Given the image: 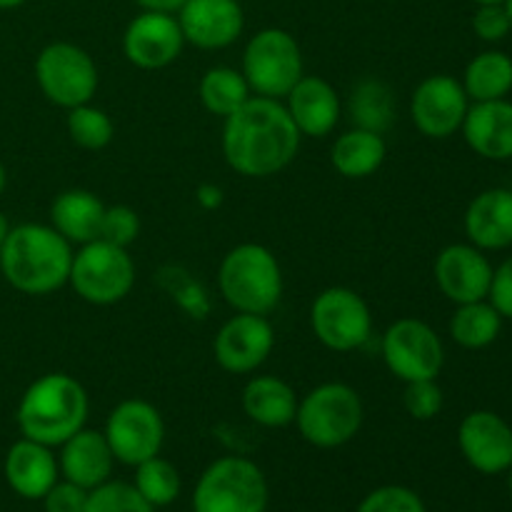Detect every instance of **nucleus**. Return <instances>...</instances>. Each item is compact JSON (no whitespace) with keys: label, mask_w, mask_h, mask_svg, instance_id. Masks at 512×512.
Masks as SVG:
<instances>
[{"label":"nucleus","mask_w":512,"mask_h":512,"mask_svg":"<svg viewBox=\"0 0 512 512\" xmlns=\"http://www.w3.org/2000/svg\"><path fill=\"white\" fill-rule=\"evenodd\" d=\"M283 103L303 138H328L343 115L338 90L320 75H303Z\"/></svg>","instance_id":"19"},{"label":"nucleus","mask_w":512,"mask_h":512,"mask_svg":"<svg viewBox=\"0 0 512 512\" xmlns=\"http://www.w3.org/2000/svg\"><path fill=\"white\" fill-rule=\"evenodd\" d=\"M143 10H158V13H178L188 0H135Z\"/></svg>","instance_id":"41"},{"label":"nucleus","mask_w":512,"mask_h":512,"mask_svg":"<svg viewBox=\"0 0 512 512\" xmlns=\"http://www.w3.org/2000/svg\"><path fill=\"white\" fill-rule=\"evenodd\" d=\"M8 230H10L8 218H5V213H3V210H0V245H3V240H5V235H8Z\"/></svg>","instance_id":"42"},{"label":"nucleus","mask_w":512,"mask_h":512,"mask_svg":"<svg viewBox=\"0 0 512 512\" xmlns=\"http://www.w3.org/2000/svg\"><path fill=\"white\" fill-rule=\"evenodd\" d=\"M458 448L478 473H508L512 468V425L493 410H473L458 425Z\"/></svg>","instance_id":"17"},{"label":"nucleus","mask_w":512,"mask_h":512,"mask_svg":"<svg viewBox=\"0 0 512 512\" xmlns=\"http://www.w3.org/2000/svg\"><path fill=\"white\" fill-rule=\"evenodd\" d=\"M140 235V218L130 205H105L100 220L98 240L113 243L118 248H130Z\"/></svg>","instance_id":"35"},{"label":"nucleus","mask_w":512,"mask_h":512,"mask_svg":"<svg viewBox=\"0 0 512 512\" xmlns=\"http://www.w3.org/2000/svg\"><path fill=\"white\" fill-rule=\"evenodd\" d=\"M505 10H508V18H510V28H512V0H505Z\"/></svg>","instance_id":"46"},{"label":"nucleus","mask_w":512,"mask_h":512,"mask_svg":"<svg viewBox=\"0 0 512 512\" xmlns=\"http://www.w3.org/2000/svg\"><path fill=\"white\" fill-rule=\"evenodd\" d=\"M473 33L478 35L483 43H503V40L512 33L505 3L478 5V10H475L473 15Z\"/></svg>","instance_id":"37"},{"label":"nucleus","mask_w":512,"mask_h":512,"mask_svg":"<svg viewBox=\"0 0 512 512\" xmlns=\"http://www.w3.org/2000/svg\"><path fill=\"white\" fill-rule=\"evenodd\" d=\"M3 473L10 490L25 500H43L60 478L53 448L28 438H20L18 443L10 445L5 453Z\"/></svg>","instance_id":"21"},{"label":"nucleus","mask_w":512,"mask_h":512,"mask_svg":"<svg viewBox=\"0 0 512 512\" xmlns=\"http://www.w3.org/2000/svg\"><path fill=\"white\" fill-rule=\"evenodd\" d=\"M175 18L185 43L200 50L228 48L245 28V13L238 0H188Z\"/></svg>","instance_id":"18"},{"label":"nucleus","mask_w":512,"mask_h":512,"mask_svg":"<svg viewBox=\"0 0 512 512\" xmlns=\"http://www.w3.org/2000/svg\"><path fill=\"white\" fill-rule=\"evenodd\" d=\"M90 400L83 385L68 373H45L20 395L15 423L23 438L60 448L85 428Z\"/></svg>","instance_id":"3"},{"label":"nucleus","mask_w":512,"mask_h":512,"mask_svg":"<svg viewBox=\"0 0 512 512\" xmlns=\"http://www.w3.org/2000/svg\"><path fill=\"white\" fill-rule=\"evenodd\" d=\"M68 285L90 305H115L135 288V260L128 248L105 240L78 245L70 265Z\"/></svg>","instance_id":"7"},{"label":"nucleus","mask_w":512,"mask_h":512,"mask_svg":"<svg viewBox=\"0 0 512 512\" xmlns=\"http://www.w3.org/2000/svg\"><path fill=\"white\" fill-rule=\"evenodd\" d=\"M275 348V330L268 315L235 313L220 325L213 340L215 363L233 375H250L270 358Z\"/></svg>","instance_id":"14"},{"label":"nucleus","mask_w":512,"mask_h":512,"mask_svg":"<svg viewBox=\"0 0 512 512\" xmlns=\"http://www.w3.org/2000/svg\"><path fill=\"white\" fill-rule=\"evenodd\" d=\"M65 130H68L70 140L83 150H103L115 138L113 118L103 108L93 105V100L68 110Z\"/></svg>","instance_id":"31"},{"label":"nucleus","mask_w":512,"mask_h":512,"mask_svg":"<svg viewBox=\"0 0 512 512\" xmlns=\"http://www.w3.org/2000/svg\"><path fill=\"white\" fill-rule=\"evenodd\" d=\"M388 158L385 135L365 128H350L330 148V163L343 178L365 180L378 173Z\"/></svg>","instance_id":"26"},{"label":"nucleus","mask_w":512,"mask_h":512,"mask_svg":"<svg viewBox=\"0 0 512 512\" xmlns=\"http://www.w3.org/2000/svg\"><path fill=\"white\" fill-rule=\"evenodd\" d=\"M5 185H8V173H5V165L0 163V195H3Z\"/></svg>","instance_id":"44"},{"label":"nucleus","mask_w":512,"mask_h":512,"mask_svg":"<svg viewBox=\"0 0 512 512\" xmlns=\"http://www.w3.org/2000/svg\"><path fill=\"white\" fill-rule=\"evenodd\" d=\"M475 5H498V3H505V0H473Z\"/></svg>","instance_id":"45"},{"label":"nucleus","mask_w":512,"mask_h":512,"mask_svg":"<svg viewBox=\"0 0 512 512\" xmlns=\"http://www.w3.org/2000/svg\"><path fill=\"white\" fill-rule=\"evenodd\" d=\"M380 353L390 373L403 383L438 378L445 365V345L425 320L400 318L388 325Z\"/></svg>","instance_id":"11"},{"label":"nucleus","mask_w":512,"mask_h":512,"mask_svg":"<svg viewBox=\"0 0 512 512\" xmlns=\"http://www.w3.org/2000/svg\"><path fill=\"white\" fill-rule=\"evenodd\" d=\"M465 143L485 160H512V100H485L470 103L463 120Z\"/></svg>","instance_id":"22"},{"label":"nucleus","mask_w":512,"mask_h":512,"mask_svg":"<svg viewBox=\"0 0 512 512\" xmlns=\"http://www.w3.org/2000/svg\"><path fill=\"white\" fill-rule=\"evenodd\" d=\"M503 315L493 308L488 298L463 303L450 318V338L465 350H483L498 340L503 330Z\"/></svg>","instance_id":"30"},{"label":"nucleus","mask_w":512,"mask_h":512,"mask_svg":"<svg viewBox=\"0 0 512 512\" xmlns=\"http://www.w3.org/2000/svg\"><path fill=\"white\" fill-rule=\"evenodd\" d=\"M103 213L105 203L98 195L83 188H70L63 190L50 205V225L70 245H85L98 240Z\"/></svg>","instance_id":"25"},{"label":"nucleus","mask_w":512,"mask_h":512,"mask_svg":"<svg viewBox=\"0 0 512 512\" xmlns=\"http://www.w3.org/2000/svg\"><path fill=\"white\" fill-rule=\"evenodd\" d=\"M295 128L283 100L253 95L243 108L225 118L223 158L243 178H270L288 168L300 150Z\"/></svg>","instance_id":"1"},{"label":"nucleus","mask_w":512,"mask_h":512,"mask_svg":"<svg viewBox=\"0 0 512 512\" xmlns=\"http://www.w3.org/2000/svg\"><path fill=\"white\" fill-rule=\"evenodd\" d=\"M218 288L235 313L270 315L283 300V268L265 245L240 243L220 260Z\"/></svg>","instance_id":"4"},{"label":"nucleus","mask_w":512,"mask_h":512,"mask_svg":"<svg viewBox=\"0 0 512 512\" xmlns=\"http://www.w3.org/2000/svg\"><path fill=\"white\" fill-rule=\"evenodd\" d=\"M470 98L463 83L453 75L435 73L420 80L410 95V118L415 128L433 140H448L460 133L468 115Z\"/></svg>","instance_id":"13"},{"label":"nucleus","mask_w":512,"mask_h":512,"mask_svg":"<svg viewBox=\"0 0 512 512\" xmlns=\"http://www.w3.org/2000/svg\"><path fill=\"white\" fill-rule=\"evenodd\" d=\"M25 0H0V10H13V8H20Z\"/></svg>","instance_id":"43"},{"label":"nucleus","mask_w":512,"mask_h":512,"mask_svg":"<svg viewBox=\"0 0 512 512\" xmlns=\"http://www.w3.org/2000/svg\"><path fill=\"white\" fill-rule=\"evenodd\" d=\"M310 328L318 343L333 353H353L373 335V313L360 293L333 285L315 295L310 305Z\"/></svg>","instance_id":"10"},{"label":"nucleus","mask_w":512,"mask_h":512,"mask_svg":"<svg viewBox=\"0 0 512 512\" xmlns=\"http://www.w3.org/2000/svg\"><path fill=\"white\" fill-rule=\"evenodd\" d=\"M270 490L263 470L248 458L225 455L210 463L193 493V512H265Z\"/></svg>","instance_id":"6"},{"label":"nucleus","mask_w":512,"mask_h":512,"mask_svg":"<svg viewBox=\"0 0 512 512\" xmlns=\"http://www.w3.org/2000/svg\"><path fill=\"white\" fill-rule=\"evenodd\" d=\"M358 512H428V508L415 490L405 485H383L365 495Z\"/></svg>","instance_id":"36"},{"label":"nucleus","mask_w":512,"mask_h":512,"mask_svg":"<svg viewBox=\"0 0 512 512\" xmlns=\"http://www.w3.org/2000/svg\"><path fill=\"white\" fill-rule=\"evenodd\" d=\"M198 98L210 115L225 120L253 98V90L240 70L230 68V65H215V68L205 70L200 78Z\"/></svg>","instance_id":"29"},{"label":"nucleus","mask_w":512,"mask_h":512,"mask_svg":"<svg viewBox=\"0 0 512 512\" xmlns=\"http://www.w3.org/2000/svg\"><path fill=\"white\" fill-rule=\"evenodd\" d=\"M460 83L470 103L508 98L512 93V58L503 50H483L465 65Z\"/></svg>","instance_id":"27"},{"label":"nucleus","mask_w":512,"mask_h":512,"mask_svg":"<svg viewBox=\"0 0 512 512\" xmlns=\"http://www.w3.org/2000/svg\"><path fill=\"white\" fill-rule=\"evenodd\" d=\"M240 73L248 80L253 95L283 100L305 75L303 50L288 30L263 28L245 45Z\"/></svg>","instance_id":"8"},{"label":"nucleus","mask_w":512,"mask_h":512,"mask_svg":"<svg viewBox=\"0 0 512 512\" xmlns=\"http://www.w3.org/2000/svg\"><path fill=\"white\" fill-rule=\"evenodd\" d=\"M223 188L215 183H200L195 188V203L200 205L203 210H218L223 205Z\"/></svg>","instance_id":"40"},{"label":"nucleus","mask_w":512,"mask_h":512,"mask_svg":"<svg viewBox=\"0 0 512 512\" xmlns=\"http://www.w3.org/2000/svg\"><path fill=\"white\" fill-rule=\"evenodd\" d=\"M468 243L493 253L512 245V190L488 188L470 200L463 218Z\"/></svg>","instance_id":"23"},{"label":"nucleus","mask_w":512,"mask_h":512,"mask_svg":"<svg viewBox=\"0 0 512 512\" xmlns=\"http://www.w3.org/2000/svg\"><path fill=\"white\" fill-rule=\"evenodd\" d=\"M185 48L183 30L173 13L143 10L123 33V55L140 70H160L180 58Z\"/></svg>","instance_id":"15"},{"label":"nucleus","mask_w":512,"mask_h":512,"mask_svg":"<svg viewBox=\"0 0 512 512\" xmlns=\"http://www.w3.org/2000/svg\"><path fill=\"white\" fill-rule=\"evenodd\" d=\"M508 473H510V493H512V468L508 470Z\"/></svg>","instance_id":"47"},{"label":"nucleus","mask_w":512,"mask_h":512,"mask_svg":"<svg viewBox=\"0 0 512 512\" xmlns=\"http://www.w3.org/2000/svg\"><path fill=\"white\" fill-rule=\"evenodd\" d=\"M73 245L43 223H20L0 245V273L23 295H50L68 285Z\"/></svg>","instance_id":"2"},{"label":"nucleus","mask_w":512,"mask_h":512,"mask_svg":"<svg viewBox=\"0 0 512 512\" xmlns=\"http://www.w3.org/2000/svg\"><path fill=\"white\" fill-rule=\"evenodd\" d=\"M35 83L45 100L58 108H75L98 93V65L93 55L68 40L48 43L35 58Z\"/></svg>","instance_id":"9"},{"label":"nucleus","mask_w":512,"mask_h":512,"mask_svg":"<svg viewBox=\"0 0 512 512\" xmlns=\"http://www.w3.org/2000/svg\"><path fill=\"white\" fill-rule=\"evenodd\" d=\"M403 405H405V413H408L413 420H420V423L438 418L440 410H443L445 405V395H443V388L438 385V378L405 383Z\"/></svg>","instance_id":"34"},{"label":"nucleus","mask_w":512,"mask_h":512,"mask_svg":"<svg viewBox=\"0 0 512 512\" xmlns=\"http://www.w3.org/2000/svg\"><path fill=\"white\" fill-rule=\"evenodd\" d=\"M348 115L353 120V128L385 135L395 123V93L388 83L378 78L358 80L350 93Z\"/></svg>","instance_id":"28"},{"label":"nucleus","mask_w":512,"mask_h":512,"mask_svg":"<svg viewBox=\"0 0 512 512\" xmlns=\"http://www.w3.org/2000/svg\"><path fill=\"white\" fill-rule=\"evenodd\" d=\"M133 485L153 508H165L173 500H178L180 473L170 460L155 455V458H148L140 465H135Z\"/></svg>","instance_id":"32"},{"label":"nucleus","mask_w":512,"mask_h":512,"mask_svg":"<svg viewBox=\"0 0 512 512\" xmlns=\"http://www.w3.org/2000/svg\"><path fill=\"white\" fill-rule=\"evenodd\" d=\"M90 490L70 483V480H58L53 488L45 493L43 508L45 512H85L88 510Z\"/></svg>","instance_id":"38"},{"label":"nucleus","mask_w":512,"mask_h":512,"mask_svg":"<svg viewBox=\"0 0 512 512\" xmlns=\"http://www.w3.org/2000/svg\"><path fill=\"white\" fill-rule=\"evenodd\" d=\"M85 512H155V508L135 490L133 483L108 480L90 490Z\"/></svg>","instance_id":"33"},{"label":"nucleus","mask_w":512,"mask_h":512,"mask_svg":"<svg viewBox=\"0 0 512 512\" xmlns=\"http://www.w3.org/2000/svg\"><path fill=\"white\" fill-rule=\"evenodd\" d=\"M105 440L115 460L123 465H140L143 460L160 455L165 443V423L153 403L140 398L123 400L110 410L103 428Z\"/></svg>","instance_id":"12"},{"label":"nucleus","mask_w":512,"mask_h":512,"mask_svg":"<svg viewBox=\"0 0 512 512\" xmlns=\"http://www.w3.org/2000/svg\"><path fill=\"white\" fill-rule=\"evenodd\" d=\"M488 300L503 315V320H512V255L493 270V283H490Z\"/></svg>","instance_id":"39"},{"label":"nucleus","mask_w":512,"mask_h":512,"mask_svg":"<svg viewBox=\"0 0 512 512\" xmlns=\"http://www.w3.org/2000/svg\"><path fill=\"white\" fill-rule=\"evenodd\" d=\"M298 395L288 380L278 375H253L245 383L240 403L243 413L260 428H288L298 413Z\"/></svg>","instance_id":"24"},{"label":"nucleus","mask_w":512,"mask_h":512,"mask_svg":"<svg viewBox=\"0 0 512 512\" xmlns=\"http://www.w3.org/2000/svg\"><path fill=\"white\" fill-rule=\"evenodd\" d=\"M493 263L473 243L445 245L433 263L435 285L455 305L485 300L493 283Z\"/></svg>","instance_id":"16"},{"label":"nucleus","mask_w":512,"mask_h":512,"mask_svg":"<svg viewBox=\"0 0 512 512\" xmlns=\"http://www.w3.org/2000/svg\"><path fill=\"white\" fill-rule=\"evenodd\" d=\"M115 455L105 440L103 430L80 428L60 445L58 468L63 480L80 485L85 490H93L98 485L108 483L113 475Z\"/></svg>","instance_id":"20"},{"label":"nucleus","mask_w":512,"mask_h":512,"mask_svg":"<svg viewBox=\"0 0 512 512\" xmlns=\"http://www.w3.org/2000/svg\"><path fill=\"white\" fill-rule=\"evenodd\" d=\"M365 420L363 400L348 383H320L298 400L293 423L305 443L320 450L348 445Z\"/></svg>","instance_id":"5"}]
</instances>
